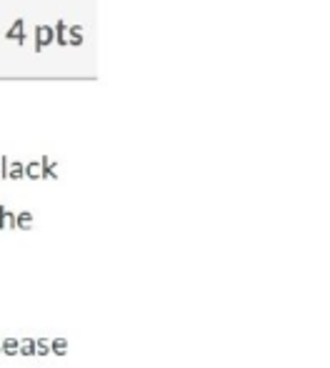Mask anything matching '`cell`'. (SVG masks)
Wrapping results in <instances>:
<instances>
[{"label":"cell","mask_w":330,"mask_h":368,"mask_svg":"<svg viewBox=\"0 0 330 368\" xmlns=\"http://www.w3.org/2000/svg\"><path fill=\"white\" fill-rule=\"evenodd\" d=\"M55 33H58V35H55L58 43H60V46H68V38H65V35H68V25L58 23V30H55Z\"/></svg>","instance_id":"obj_3"},{"label":"cell","mask_w":330,"mask_h":368,"mask_svg":"<svg viewBox=\"0 0 330 368\" xmlns=\"http://www.w3.org/2000/svg\"><path fill=\"white\" fill-rule=\"evenodd\" d=\"M55 40V35H53V28H48V25H38L35 28V50H43L45 46H50Z\"/></svg>","instance_id":"obj_1"},{"label":"cell","mask_w":330,"mask_h":368,"mask_svg":"<svg viewBox=\"0 0 330 368\" xmlns=\"http://www.w3.org/2000/svg\"><path fill=\"white\" fill-rule=\"evenodd\" d=\"M23 33H25V23H23V20H15V25L8 30V38H10V40H18Z\"/></svg>","instance_id":"obj_2"}]
</instances>
